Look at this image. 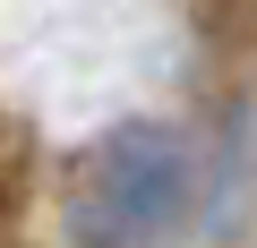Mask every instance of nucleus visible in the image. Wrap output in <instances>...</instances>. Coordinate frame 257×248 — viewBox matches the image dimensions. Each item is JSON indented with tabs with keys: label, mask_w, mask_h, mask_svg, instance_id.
<instances>
[{
	"label": "nucleus",
	"mask_w": 257,
	"mask_h": 248,
	"mask_svg": "<svg viewBox=\"0 0 257 248\" xmlns=\"http://www.w3.org/2000/svg\"><path fill=\"white\" fill-rule=\"evenodd\" d=\"M197 205V154L163 120L103 129L60 180V248H172Z\"/></svg>",
	"instance_id": "f257e3e1"
},
{
	"label": "nucleus",
	"mask_w": 257,
	"mask_h": 248,
	"mask_svg": "<svg viewBox=\"0 0 257 248\" xmlns=\"http://www.w3.org/2000/svg\"><path fill=\"white\" fill-rule=\"evenodd\" d=\"M18 222H26V137L0 120V248H18Z\"/></svg>",
	"instance_id": "f03ea898"
}]
</instances>
